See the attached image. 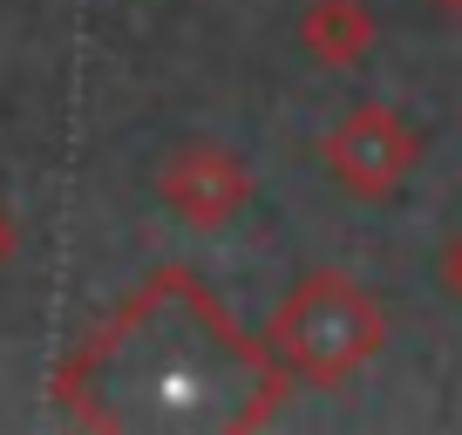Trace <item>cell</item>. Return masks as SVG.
Segmentation results:
<instances>
[{
	"label": "cell",
	"instance_id": "6da1fadb",
	"mask_svg": "<svg viewBox=\"0 0 462 435\" xmlns=\"http://www.w3.org/2000/svg\"><path fill=\"white\" fill-rule=\"evenodd\" d=\"M388 319L374 292H361L340 273H306L273 313V354L306 381H346L361 361H374Z\"/></svg>",
	"mask_w": 462,
	"mask_h": 435
},
{
	"label": "cell",
	"instance_id": "7a4b0ae2",
	"mask_svg": "<svg viewBox=\"0 0 462 435\" xmlns=\"http://www.w3.org/2000/svg\"><path fill=\"white\" fill-rule=\"evenodd\" d=\"M319 157H327V171H333L340 190H354V198H388V190L415 171L421 143L388 102H354V109L327 130Z\"/></svg>",
	"mask_w": 462,
	"mask_h": 435
},
{
	"label": "cell",
	"instance_id": "3957f363",
	"mask_svg": "<svg viewBox=\"0 0 462 435\" xmlns=\"http://www.w3.org/2000/svg\"><path fill=\"white\" fill-rule=\"evenodd\" d=\"M157 198L171 204L184 225H225V218L252 198V171L231 157L225 143H184V150L163 157Z\"/></svg>",
	"mask_w": 462,
	"mask_h": 435
},
{
	"label": "cell",
	"instance_id": "277c9868",
	"mask_svg": "<svg viewBox=\"0 0 462 435\" xmlns=\"http://www.w3.org/2000/svg\"><path fill=\"white\" fill-rule=\"evenodd\" d=\"M300 42L313 48V61H327V69H354V61L367 55V42H374V21H367L361 0H313L300 21Z\"/></svg>",
	"mask_w": 462,
	"mask_h": 435
},
{
	"label": "cell",
	"instance_id": "5b68a950",
	"mask_svg": "<svg viewBox=\"0 0 462 435\" xmlns=\"http://www.w3.org/2000/svg\"><path fill=\"white\" fill-rule=\"evenodd\" d=\"M7 259H14V218L0 211V265H7Z\"/></svg>",
	"mask_w": 462,
	"mask_h": 435
},
{
	"label": "cell",
	"instance_id": "8992f818",
	"mask_svg": "<svg viewBox=\"0 0 462 435\" xmlns=\"http://www.w3.org/2000/svg\"><path fill=\"white\" fill-rule=\"evenodd\" d=\"M442 7H448V14H456V21H462V0H442Z\"/></svg>",
	"mask_w": 462,
	"mask_h": 435
}]
</instances>
